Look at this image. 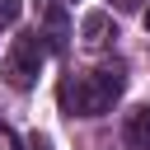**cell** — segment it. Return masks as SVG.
Segmentation results:
<instances>
[{
	"instance_id": "cell-1",
	"label": "cell",
	"mask_w": 150,
	"mask_h": 150,
	"mask_svg": "<svg viewBox=\"0 0 150 150\" xmlns=\"http://www.w3.org/2000/svg\"><path fill=\"white\" fill-rule=\"evenodd\" d=\"M56 94H61V108H66L70 117H98V112H108L112 98H117V94L98 80V70H94V75H80V80H66Z\"/></svg>"
},
{
	"instance_id": "cell-2",
	"label": "cell",
	"mask_w": 150,
	"mask_h": 150,
	"mask_svg": "<svg viewBox=\"0 0 150 150\" xmlns=\"http://www.w3.org/2000/svg\"><path fill=\"white\" fill-rule=\"evenodd\" d=\"M38 66H42V42H38V33H23V38H14V47H9V56H5L0 70H5L9 89H33Z\"/></svg>"
},
{
	"instance_id": "cell-3",
	"label": "cell",
	"mask_w": 150,
	"mask_h": 150,
	"mask_svg": "<svg viewBox=\"0 0 150 150\" xmlns=\"http://www.w3.org/2000/svg\"><path fill=\"white\" fill-rule=\"evenodd\" d=\"M127 141L136 150H150V103L136 108V112H127Z\"/></svg>"
},
{
	"instance_id": "cell-4",
	"label": "cell",
	"mask_w": 150,
	"mask_h": 150,
	"mask_svg": "<svg viewBox=\"0 0 150 150\" xmlns=\"http://www.w3.org/2000/svg\"><path fill=\"white\" fill-rule=\"evenodd\" d=\"M47 33H52V38H47V47H56V52H61V47H66V14H61V5H52V14H47Z\"/></svg>"
},
{
	"instance_id": "cell-5",
	"label": "cell",
	"mask_w": 150,
	"mask_h": 150,
	"mask_svg": "<svg viewBox=\"0 0 150 150\" xmlns=\"http://www.w3.org/2000/svg\"><path fill=\"white\" fill-rule=\"evenodd\" d=\"M84 42L89 47H103L108 42V14H89L84 19Z\"/></svg>"
},
{
	"instance_id": "cell-6",
	"label": "cell",
	"mask_w": 150,
	"mask_h": 150,
	"mask_svg": "<svg viewBox=\"0 0 150 150\" xmlns=\"http://www.w3.org/2000/svg\"><path fill=\"white\" fill-rule=\"evenodd\" d=\"M19 9H23L19 0H0V23H14V19H19Z\"/></svg>"
},
{
	"instance_id": "cell-7",
	"label": "cell",
	"mask_w": 150,
	"mask_h": 150,
	"mask_svg": "<svg viewBox=\"0 0 150 150\" xmlns=\"http://www.w3.org/2000/svg\"><path fill=\"white\" fill-rule=\"evenodd\" d=\"M112 5H117L122 14H131V9H141V0H112Z\"/></svg>"
},
{
	"instance_id": "cell-8",
	"label": "cell",
	"mask_w": 150,
	"mask_h": 150,
	"mask_svg": "<svg viewBox=\"0 0 150 150\" xmlns=\"http://www.w3.org/2000/svg\"><path fill=\"white\" fill-rule=\"evenodd\" d=\"M145 28H150V9H145Z\"/></svg>"
}]
</instances>
